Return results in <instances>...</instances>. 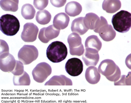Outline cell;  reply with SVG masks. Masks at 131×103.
<instances>
[{"label":"cell","mask_w":131,"mask_h":103,"mask_svg":"<svg viewBox=\"0 0 131 103\" xmlns=\"http://www.w3.org/2000/svg\"><path fill=\"white\" fill-rule=\"evenodd\" d=\"M52 73L51 67L49 64L42 62L38 64L32 71L34 80L37 83H42L46 80Z\"/></svg>","instance_id":"ba28073f"},{"label":"cell","mask_w":131,"mask_h":103,"mask_svg":"<svg viewBox=\"0 0 131 103\" xmlns=\"http://www.w3.org/2000/svg\"><path fill=\"white\" fill-rule=\"evenodd\" d=\"M84 17H79L73 20L72 23L71 30L73 33L80 35L85 34L89 30L86 27L84 22Z\"/></svg>","instance_id":"ac0fdd59"},{"label":"cell","mask_w":131,"mask_h":103,"mask_svg":"<svg viewBox=\"0 0 131 103\" xmlns=\"http://www.w3.org/2000/svg\"><path fill=\"white\" fill-rule=\"evenodd\" d=\"M70 21L69 16L64 13H60L54 17L53 26L57 29L63 30L68 26Z\"/></svg>","instance_id":"4fadbf2b"},{"label":"cell","mask_w":131,"mask_h":103,"mask_svg":"<svg viewBox=\"0 0 131 103\" xmlns=\"http://www.w3.org/2000/svg\"><path fill=\"white\" fill-rule=\"evenodd\" d=\"M72 85L71 80L63 75L54 76L45 84V86Z\"/></svg>","instance_id":"d6986e66"},{"label":"cell","mask_w":131,"mask_h":103,"mask_svg":"<svg viewBox=\"0 0 131 103\" xmlns=\"http://www.w3.org/2000/svg\"><path fill=\"white\" fill-rule=\"evenodd\" d=\"M16 63L14 56L9 53L1 54L0 69L5 72L11 73L15 67Z\"/></svg>","instance_id":"7c38bea8"},{"label":"cell","mask_w":131,"mask_h":103,"mask_svg":"<svg viewBox=\"0 0 131 103\" xmlns=\"http://www.w3.org/2000/svg\"><path fill=\"white\" fill-rule=\"evenodd\" d=\"M20 25L18 19L8 14L2 15L0 18V29L2 33L8 36H13L19 30Z\"/></svg>","instance_id":"3957f363"},{"label":"cell","mask_w":131,"mask_h":103,"mask_svg":"<svg viewBox=\"0 0 131 103\" xmlns=\"http://www.w3.org/2000/svg\"><path fill=\"white\" fill-rule=\"evenodd\" d=\"M19 2L18 1H1L0 5L3 10L15 12L18 10Z\"/></svg>","instance_id":"603a6c76"},{"label":"cell","mask_w":131,"mask_h":103,"mask_svg":"<svg viewBox=\"0 0 131 103\" xmlns=\"http://www.w3.org/2000/svg\"><path fill=\"white\" fill-rule=\"evenodd\" d=\"M7 53H9L8 45L4 40H1V54Z\"/></svg>","instance_id":"f1b7e54d"},{"label":"cell","mask_w":131,"mask_h":103,"mask_svg":"<svg viewBox=\"0 0 131 103\" xmlns=\"http://www.w3.org/2000/svg\"><path fill=\"white\" fill-rule=\"evenodd\" d=\"M82 59L86 66H95L100 60V56L98 52L85 50Z\"/></svg>","instance_id":"9a60e30c"},{"label":"cell","mask_w":131,"mask_h":103,"mask_svg":"<svg viewBox=\"0 0 131 103\" xmlns=\"http://www.w3.org/2000/svg\"><path fill=\"white\" fill-rule=\"evenodd\" d=\"M94 31L99 33L104 41L109 42L113 40L116 35V33L111 25H108L106 19L102 17L98 27Z\"/></svg>","instance_id":"8992f818"},{"label":"cell","mask_w":131,"mask_h":103,"mask_svg":"<svg viewBox=\"0 0 131 103\" xmlns=\"http://www.w3.org/2000/svg\"><path fill=\"white\" fill-rule=\"evenodd\" d=\"M121 6V2L119 1H104L102 4L103 10L110 14L119 11Z\"/></svg>","instance_id":"44dd1931"},{"label":"cell","mask_w":131,"mask_h":103,"mask_svg":"<svg viewBox=\"0 0 131 103\" xmlns=\"http://www.w3.org/2000/svg\"><path fill=\"white\" fill-rule=\"evenodd\" d=\"M39 29L37 26L32 23L25 24L21 34V38L25 42L31 43L37 39Z\"/></svg>","instance_id":"30bf717a"},{"label":"cell","mask_w":131,"mask_h":103,"mask_svg":"<svg viewBox=\"0 0 131 103\" xmlns=\"http://www.w3.org/2000/svg\"><path fill=\"white\" fill-rule=\"evenodd\" d=\"M66 1H50L51 4L55 7L60 8L64 6Z\"/></svg>","instance_id":"f546056e"},{"label":"cell","mask_w":131,"mask_h":103,"mask_svg":"<svg viewBox=\"0 0 131 103\" xmlns=\"http://www.w3.org/2000/svg\"><path fill=\"white\" fill-rule=\"evenodd\" d=\"M85 76L87 81L90 84L95 85L100 81L101 76L97 68L94 66H90L86 69Z\"/></svg>","instance_id":"5bb4252c"},{"label":"cell","mask_w":131,"mask_h":103,"mask_svg":"<svg viewBox=\"0 0 131 103\" xmlns=\"http://www.w3.org/2000/svg\"><path fill=\"white\" fill-rule=\"evenodd\" d=\"M39 56V52L35 46L25 45L18 53V59L25 65H27L36 60Z\"/></svg>","instance_id":"5b68a950"},{"label":"cell","mask_w":131,"mask_h":103,"mask_svg":"<svg viewBox=\"0 0 131 103\" xmlns=\"http://www.w3.org/2000/svg\"><path fill=\"white\" fill-rule=\"evenodd\" d=\"M98 70L111 81L116 82L121 78V72L119 67L111 59L102 61L98 67Z\"/></svg>","instance_id":"7a4b0ae2"},{"label":"cell","mask_w":131,"mask_h":103,"mask_svg":"<svg viewBox=\"0 0 131 103\" xmlns=\"http://www.w3.org/2000/svg\"><path fill=\"white\" fill-rule=\"evenodd\" d=\"M65 68L69 75L73 77L80 75L83 70V64L82 61L77 58L69 59L66 62Z\"/></svg>","instance_id":"9c48e42d"},{"label":"cell","mask_w":131,"mask_h":103,"mask_svg":"<svg viewBox=\"0 0 131 103\" xmlns=\"http://www.w3.org/2000/svg\"><path fill=\"white\" fill-rule=\"evenodd\" d=\"M13 80L14 85L15 86H29L30 84L31 80L30 76L25 71L21 75L14 76Z\"/></svg>","instance_id":"d4e9b609"},{"label":"cell","mask_w":131,"mask_h":103,"mask_svg":"<svg viewBox=\"0 0 131 103\" xmlns=\"http://www.w3.org/2000/svg\"><path fill=\"white\" fill-rule=\"evenodd\" d=\"M69 52L72 56H81L84 54V49L82 44L81 38L77 33H72L68 38Z\"/></svg>","instance_id":"52a82bcc"},{"label":"cell","mask_w":131,"mask_h":103,"mask_svg":"<svg viewBox=\"0 0 131 103\" xmlns=\"http://www.w3.org/2000/svg\"><path fill=\"white\" fill-rule=\"evenodd\" d=\"M68 49L66 45L61 42H53L48 47L46 55L50 61L58 63L65 60L68 55Z\"/></svg>","instance_id":"6da1fadb"},{"label":"cell","mask_w":131,"mask_h":103,"mask_svg":"<svg viewBox=\"0 0 131 103\" xmlns=\"http://www.w3.org/2000/svg\"><path fill=\"white\" fill-rule=\"evenodd\" d=\"M60 30L54 27L53 25L41 29L39 34V39L44 43H47L49 41L58 37Z\"/></svg>","instance_id":"8fae6325"},{"label":"cell","mask_w":131,"mask_h":103,"mask_svg":"<svg viewBox=\"0 0 131 103\" xmlns=\"http://www.w3.org/2000/svg\"><path fill=\"white\" fill-rule=\"evenodd\" d=\"M100 21V18L93 13H88L84 18V25L89 30L95 29L98 26Z\"/></svg>","instance_id":"2e32d148"},{"label":"cell","mask_w":131,"mask_h":103,"mask_svg":"<svg viewBox=\"0 0 131 103\" xmlns=\"http://www.w3.org/2000/svg\"><path fill=\"white\" fill-rule=\"evenodd\" d=\"M21 14L26 20H31L34 17L36 11L34 6L30 4H26L22 6Z\"/></svg>","instance_id":"cb8c5ba5"},{"label":"cell","mask_w":131,"mask_h":103,"mask_svg":"<svg viewBox=\"0 0 131 103\" xmlns=\"http://www.w3.org/2000/svg\"><path fill=\"white\" fill-rule=\"evenodd\" d=\"M52 16L46 10L38 11L36 16V20L38 23L41 25L47 24L50 22Z\"/></svg>","instance_id":"7402d4cb"},{"label":"cell","mask_w":131,"mask_h":103,"mask_svg":"<svg viewBox=\"0 0 131 103\" xmlns=\"http://www.w3.org/2000/svg\"><path fill=\"white\" fill-rule=\"evenodd\" d=\"M112 23L116 31L121 33L128 32L131 27V14L126 11L121 10L114 15Z\"/></svg>","instance_id":"277c9868"},{"label":"cell","mask_w":131,"mask_h":103,"mask_svg":"<svg viewBox=\"0 0 131 103\" xmlns=\"http://www.w3.org/2000/svg\"><path fill=\"white\" fill-rule=\"evenodd\" d=\"M85 49L99 51L102 47V43L98 37L92 35L88 37L85 42Z\"/></svg>","instance_id":"e0dca14e"},{"label":"cell","mask_w":131,"mask_h":103,"mask_svg":"<svg viewBox=\"0 0 131 103\" xmlns=\"http://www.w3.org/2000/svg\"><path fill=\"white\" fill-rule=\"evenodd\" d=\"M23 64L20 61L16 60V63L14 70L11 72L15 76L21 75L24 72Z\"/></svg>","instance_id":"484cf974"},{"label":"cell","mask_w":131,"mask_h":103,"mask_svg":"<svg viewBox=\"0 0 131 103\" xmlns=\"http://www.w3.org/2000/svg\"><path fill=\"white\" fill-rule=\"evenodd\" d=\"M121 77L119 80L116 82H114L115 85H127V82L128 79L130 77H129L128 75L127 76L123 75Z\"/></svg>","instance_id":"83f0119b"},{"label":"cell","mask_w":131,"mask_h":103,"mask_svg":"<svg viewBox=\"0 0 131 103\" xmlns=\"http://www.w3.org/2000/svg\"><path fill=\"white\" fill-rule=\"evenodd\" d=\"M49 1H34L33 4L38 10H42L45 8L49 4Z\"/></svg>","instance_id":"4316f807"},{"label":"cell","mask_w":131,"mask_h":103,"mask_svg":"<svg viewBox=\"0 0 131 103\" xmlns=\"http://www.w3.org/2000/svg\"><path fill=\"white\" fill-rule=\"evenodd\" d=\"M82 11V7L79 3L72 1L66 5L65 11L66 13L70 16L74 17L80 14Z\"/></svg>","instance_id":"ffe728a7"}]
</instances>
